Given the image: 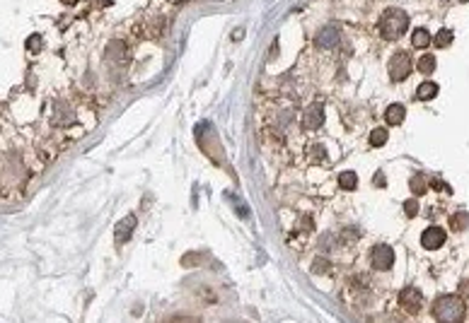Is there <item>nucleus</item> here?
I'll return each instance as SVG.
<instances>
[{
	"label": "nucleus",
	"instance_id": "obj_1",
	"mask_svg": "<svg viewBox=\"0 0 469 323\" xmlns=\"http://www.w3.org/2000/svg\"><path fill=\"white\" fill-rule=\"evenodd\" d=\"M409 29V15L404 10H385L380 17V32L387 41H397L399 36H404V32Z\"/></svg>",
	"mask_w": 469,
	"mask_h": 323
},
{
	"label": "nucleus",
	"instance_id": "obj_2",
	"mask_svg": "<svg viewBox=\"0 0 469 323\" xmlns=\"http://www.w3.org/2000/svg\"><path fill=\"white\" fill-rule=\"evenodd\" d=\"M465 311L467 306L460 297L455 294H448V297H440L435 304H433V316L438 321H445V323H452V321H462L465 319Z\"/></svg>",
	"mask_w": 469,
	"mask_h": 323
},
{
	"label": "nucleus",
	"instance_id": "obj_3",
	"mask_svg": "<svg viewBox=\"0 0 469 323\" xmlns=\"http://www.w3.org/2000/svg\"><path fill=\"white\" fill-rule=\"evenodd\" d=\"M390 77H392V82H402V80H406L409 75H411V58H409V54L406 51H397V54L390 58Z\"/></svg>",
	"mask_w": 469,
	"mask_h": 323
},
{
	"label": "nucleus",
	"instance_id": "obj_4",
	"mask_svg": "<svg viewBox=\"0 0 469 323\" xmlns=\"http://www.w3.org/2000/svg\"><path fill=\"white\" fill-rule=\"evenodd\" d=\"M392 263H394L392 246H387V244H377V246L370 249V266H373L375 270L385 272V270L392 268Z\"/></svg>",
	"mask_w": 469,
	"mask_h": 323
},
{
	"label": "nucleus",
	"instance_id": "obj_5",
	"mask_svg": "<svg viewBox=\"0 0 469 323\" xmlns=\"http://www.w3.org/2000/svg\"><path fill=\"white\" fill-rule=\"evenodd\" d=\"M399 304L406 314H418L421 306H423V294L416 287H404L399 292Z\"/></svg>",
	"mask_w": 469,
	"mask_h": 323
},
{
	"label": "nucleus",
	"instance_id": "obj_6",
	"mask_svg": "<svg viewBox=\"0 0 469 323\" xmlns=\"http://www.w3.org/2000/svg\"><path fill=\"white\" fill-rule=\"evenodd\" d=\"M445 229H440V227H428V229H423V234H421V244H423V249H431V251H435V249H440L443 244H445Z\"/></svg>",
	"mask_w": 469,
	"mask_h": 323
},
{
	"label": "nucleus",
	"instance_id": "obj_7",
	"mask_svg": "<svg viewBox=\"0 0 469 323\" xmlns=\"http://www.w3.org/2000/svg\"><path fill=\"white\" fill-rule=\"evenodd\" d=\"M322 123H324V108H322V104H310V107L305 108L302 126L310 128V130H315V128H319Z\"/></svg>",
	"mask_w": 469,
	"mask_h": 323
},
{
	"label": "nucleus",
	"instance_id": "obj_8",
	"mask_svg": "<svg viewBox=\"0 0 469 323\" xmlns=\"http://www.w3.org/2000/svg\"><path fill=\"white\" fill-rule=\"evenodd\" d=\"M133 229H135V217H133V215L124 217V219H121V222L116 224V232H114V239H116V244H119V246H121V244H126V241L131 239Z\"/></svg>",
	"mask_w": 469,
	"mask_h": 323
},
{
	"label": "nucleus",
	"instance_id": "obj_9",
	"mask_svg": "<svg viewBox=\"0 0 469 323\" xmlns=\"http://www.w3.org/2000/svg\"><path fill=\"white\" fill-rule=\"evenodd\" d=\"M336 44H338L336 27H324L317 34V39H315V46H317V49H334Z\"/></svg>",
	"mask_w": 469,
	"mask_h": 323
},
{
	"label": "nucleus",
	"instance_id": "obj_10",
	"mask_svg": "<svg viewBox=\"0 0 469 323\" xmlns=\"http://www.w3.org/2000/svg\"><path fill=\"white\" fill-rule=\"evenodd\" d=\"M404 116H406V108L402 107V104H392V107L385 111V121H387L390 126H399V123L404 121Z\"/></svg>",
	"mask_w": 469,
	"mask_h": 323
},
{
	"label": "nucleus",
	"instance_id": "obj_11",
	"mask_svg": "<svg viewBox=\"0 0 469 323\" xmlns=\"http://www.w3.org/2000/svg\"><path fill=\"white\" fill-rule=\"evenodd\" d=\"M469 224V213H465V210H460V213H455V215L450 217V229L452 232H465Z\"/></svg>",
	"mask_w": 469,
	"mask_h": 323
},
{
	"label": "nucleus",
	"instance_id": "obj_12",
	"mask_svg": "<svg viewBox=\"0 0 469 323\" xmlns=\"http://www.w3.org/2000/svg\"><path fill=\"white\" fill-rule=\"evenodd\" d=\"M409 188H411L413 196H423L426 188H428V179H426L423 174H413L411 181H409Z\"/></svg>",
	"mask_w": 469,
	"mask_h": 323
},
{
	"label": "nucleus",
	"instance_id": "obj_13",
	"mask_svg": "<svg viewBox=\"0 0 469 323\" xmlns=\"http://www.w3.org/2000/svg\"><path fill=\"white\" fill-rule=\"evenodd\" d=\"M411 46L413 49H426V46H431V32H426V29H416L411 34Z\"/></svg>",
	"mask_w": 469,
	"mask_h": 323
},
{
	"label": "nucleus",
	"instance_id": "obj_14",
	"mask_svg": "<svg viewBox=\"0 0 469 323\" xmlns=\"http://www.w3.org/2000/svg\"><path fill=\"white\" fill-rule=\"evenodd\" d=\"M435 94H438V85H435V82H423V85H418V90H416V97H418L421 102H428Z\"/></svg>",
	"mask_w": 469,
	"mask_h": 323
},
{
	"label": "nucleus",
	"instance_id": "obj_15",
	"mask_svg": "<svg viewBox=\"0 0 469 323\" xmlns=\"http://www.w3.org/2000/svg\"><path fill=\"white\" fill-rule=\"evenodd\" d=\"M338 186L346 188V191H353L358 186V176L353 171H341V174H338Z\"/></svg>",
	"mask_w": 469,
	"mask_h": 323
},
{
	"label": "nucleus",
	"instance_id": "obj_16",
	"mask_svg": "<svg viewBox=\"0 0 469 323\" xmlns=\"http://www.w3.org/2000/svg\"><path fill=\"white\" fill-rule=\"evenodd\" d=\"M387 138H390V133H387V128H373V133H370V145L373 147H382V145L387 143Z\"/></svg>",
	"mask_w": 469,
	"mask_h": 323
},
{
	"label": "nucleus",
	"instance_id": "obj_17",
	"mask_svg": "<svg viewBox=\"0 0 469 323\" xmlns=\"http://www.w3.org/2000/svg\"><path fill=\"white\" fill-rule=\"evenodd\" d=\"M416 68H418V72H423V75H431V72L435 70V55H431V54L421 55Z\"/></svg>",
	"mask_w": 469,
	"mask_h": 323
},
{
	"label": "nucleus",
	"instance_id": "obj_18",
	"mask_svg": "<svg viewBox=\"0 0 469 323\" xmlns=\"http://www.w3.org/2000/svg\"><path fill=\"white\" fill-rule=\"evenodd\" d=\"M452 39H455V36H452L450 29H440L438 34L433 36V44H435L438 49H445V46H450L452 44Z\"/></svg>",
	"mask_w": 469,
	"mask_h": 323
},
{
	"label": "nucleus",
	"instance_id": "obj_19",
	"mask_svg": "<svg viewBox=\"0 0 469 323\" xmlns=\"http://www.w3.org/2000/svg\"><path fill=\"white\" fill-rule=\"evenodd\" d=\"M41 49H44V36H41V34H32L29 39H27V51L39 54Z\"/></svg>",
	"mask_w": 469,
	"mask_h": 323
},
{
	"label": "nucleus",
	"instance_id": "obj_20",
	"mask_svg": "<svg viewBox=\"0 0 469 323\" xmlns=\"http://www.w3.org/2000/svg\"><path fill=\"white\" fill-rule=\"evenodd\" d=\"M404 213H406V217L418 215V200H411V198H409V200L404 203Z\"/></svg>",
	"mask_w": 469,
	"mask_h": 323
},
{
	"label": "nucleus",
	"instance_id": "obj_21",
	"mask_svg": "<svg viewBox=\"0 0 469 323\" xmlns=\"http://www.w3.org/2000/svg\"><path fill=\"white\" fill-rule=\"evenodd\" d=\"M312 270H315V272H319V275H324V272H329V270H332V266H329L324 258H317V261H315V266H312Z\"/></svg>",
	"mask_w": 469,
	"mask_h": 323
},
{
	"label": "nucleus",
	"instance_id": "obj_22",
	"mask_svg": "<svg viewBox=\"0 0 469 323\" xmlns=\"http://www.w3.org/2000/svg\"><path fill=\"white\" fill-rule=\"evenodd\" d=\"M310 160L312 162L324 160V150H322V145H312V147H310Z\"/></svg>",
	"mask_w": 469,
	"mask_h": 323
},
{
	"label": "nucleus",
	"instance_id": "obj_23",
	"mask_svg": "<svg viewBox=\"0 0 469 323\" xmlns=\"http://www.w3.org/2000/svg\"><path fill=\"white\" fill-rule=\"evenodd\" d=\"M431 188H435V191H440V188H448V191H450V186H445L443 181H431Z\"/></svg>",
	"mask_w": 469,
	"mask_h": 323
},
{
	"label": "nucleus",
	"instance_id": "obj_24",
	"mask_svg": "<svg viewBox=\"0 0 469 323\" xmlns=\"http://www.w3.org/2000/svg\"><path fill=\"white\" fill-rule=\"evenodd\" d=\"M375 183H377V188H382V186H385V176H382V174H377V176H375Z\"/></svg>",
	"mask_w": 469,
	"mask_h": 323
},
{
	"label": "nucleus",
	"instance_id": "obj_25",
	"mask_svg": "<svg viewBox=\"0 0 469 323\" xmlns=\"http://www.w3.org/2000/svg\"><path fill=\"white\" fill-rule=\"evenodd\" d=\"M61 2H66V5H75L77 0H61Z\"/></svg>",
	"mask_w": 469,
	"mask_h": 323
}]
</instances>
